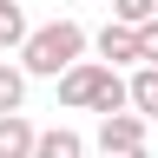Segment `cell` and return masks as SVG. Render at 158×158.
Segmentation results:
<instances>
[{
	"label": "cell",
	"mask_w": 158,
	"mask_h": 158,
	"mask_svg": "<svg viewBox=\"0 0 158 158\" xmlns=\"http://www.w3.org/2000/svg\"><path fill=\"white\" fill-rule=\"evenodd\" d=\"M86 53V27L79 20H53V27H33L27 53H20V73L27 79H66Z\"/></svg>",
	"instance_id": "cell-1"
},
{
	"label": "cell",
	"mask_w": 158,
	"mask_h": 158,
	"mask_svg": "<svg viewBox=\"0 0 158 158\" xmlns=\"http://www.w3.org/2000/svg\"><path fill=\"white\" fill-rule=\"evenodd\" d=\"M106 86H112V66H99V59H79V66L59 79V106H66V112H99Z\"/></svg>",
	"instance_id": "cell-2"
},
{
	"label": "cell",
	"mask_w": 158,
	"mask_h": 158,
	"mask_svg": "<svg viewBox=\"0 0 158 158\" xmlns=\"http://www.w3.org/2000/svg\"><path fill=\"white\" fill-rule=\"evenodd\" d=\"M99 152H106V158H145V118H138V112L99 118Z\"/></svg>",
	"instance_id": "cell-3"
},
{
	"label": "cell",
	"mask_w": 158,
	"mask_h": 158,
	"mask_svg": "<svg viewBox=\"0 0 158 158\" xmlns=\"http://www.w3.org/2000/svg\"><path fill=\"white\" fill-rule=\"evenodd\" d=\"M99 59H106V66H145V53H138V33L132 27H118V20H106V27H99Z\"/></svg>",
	"instance_id": "cell-4"
},
{
	"label": "cell",
	"mask_w": 158,
	"mask_h": 158,
	"mask_svg": "<svg viewBox=\"0 0 158 158\" xmlns=\"http://www.w3.org/2000/svg\"><path fill=\"white\" fill-rule=\"evenodd\" d=\"M33 152H40V132L27 125V118H20V112L0 118V158H33Z\"/></svg>",
	"instance_id": "cell-5"
},
{
	"label": "cell",
	"mask_w": 158,
	"mask_h": 158,
	"mask_svg": "<svg viewBox=\"0 0 158 158\" xmlns=\"http://www.w3.org/2000/svg\"><path fill=\"white\" fill-rule=\"evenodd\" d=\"M33 158H86V138L66 132V125H53V132H40V152Z\"/></svg>",
	"instance_id": "cell-6"
},
{
	"label": "cell",
	"mask_w": 158,
	"mask_h": 158,
	"mask_svg": "<svg viewBox=\"0 0 158 158\" xmlns=\"http://www.w3.org/2000/svg\"><path fill=\"white\" fill-rule=\"evenodd\" d=\"M132 112L138 118H158V66H138L132 73Z\"/></svg>",
	"instance_id": "cell-7"
},
{
	"label": "cell",
	"mask_w": 158,
	"mask_h": 158,
	"mask_svg": "<svg viewBox=\"0 0 158 158\" xmlns=\"http://www.w3.org/2000/svg\"><path fill=\"white\" fill-rule=\"evenodd\" d=\"M27 40H33V27H27V7L0 0V46H20V53H27Z\"/></svg>",
	"instance_id": "cell-8"
},
{
	"label": "cell",
	"mask_w": 158,
	"mask_h": 158,
	"mask_svg": "<svg viewBox=\"0 0 158 158\" xmlns=\"http://www.w3.org/2000/svg\"><path fill=\"white\" fill-rule=\"evenodd\" d=\"M20 106H27V73H20V66H7V59H0V118H13Z\"/></svg>",
	"instance_id": "cell-9"
},
{
	"label": "cell",
	"mask_w": 158,
	"mask_h": 158,
	"mask_svg": "<svg viewBox=\"0 0 158 158\" xmlns=\"http://www.w3.org/2000/svg\"><path fill=\"white\" fill-rule=\"evenodd\" d=\"M112 20H118V27H152V20H158V0H112Z\"/></svg>",
	"instance_id": "cell-10"
},
{
	"label": "cell",
	"mask_w": 158,
	"mask_h": 158,
	"mask_svg": "<svg viewBox=\"0 0 158 158\" xmlns=\"http://www.w3.org/2000/svg\"><path fill=\"white\" fill-rule=\"evenodd\" d=\"M138 53H145V66H158V20L138 27Z\"/></svg>",
	"instance_id": "cell-11"
}]
</instances>
